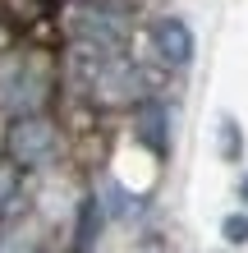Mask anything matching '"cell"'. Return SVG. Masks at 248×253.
Returning a JSON list of instances; mask_svg holds the SVG:
<instances>
[{
    "mask_svg": "<svg viewBox=\"0 0 248 253\" xmlns=\"http://www.w3.org/2000/svg\"><path fill=\"white\" fill-rule=\"evenodd\" d=\"M51 97V60L41 51H5L0 55V111L28 115Z\"/></svg>",
    "mask_w": 248,
    "mask_h": 253,
    "instance_id": "cell-1",
    "label": "cell"
},
{
    "mask_svg": "<svg viewBox=\"0 0 248 253\" xmlns=\"http://www.w3.org/2000/svg\"><path fill=\"white\" fill-rule=\"evenodd\" d=\"M83 83H87V97L101 101V106H134L142 97V74H138L134 60H124L120 51H87Z\"/></svg>",
    "mask_w": 248,
    "mask_h": 253,
    "instance_id": "cell-2",
    "label": "cell"
},
{
    "mask_svg": "<svg viewBox=\"0 0 248 253\" xmlns=\"http://www.w3.org/2000/svg\"><path fill=\"white\" fill-rule=\"evenodd\" d=\"M55 152H60V129H55L51 115L28 111V115H14L9 120V129H5V157L9 161H19L23 170H33V166L55 161Z\"/></svg>",
    "mask_w": 248,
    "mask_h": 253,
    "instance_id": "cell-3",
    "label": "cell"
},
{
    "mask_svg": "<svg viewBox=\"0 0 248 253\" xmlns=\"http://www.w3.org/2000/svg\"><path fill=\"white\" fill-rule=\"evenodd\" d=\"M69 33H74V42L87 46V51H120L129 23H124L120 9L83 0V5H74V14H69Z\"/></svg>",
    "mask_w": 248,
    "mask_h": 253,
    "instance_id": "cell-4",
    "label": "cell"
},
{
    "mask_svg": "<svg viewBox=\"0 0 248 253\" xmlns=\"http://www.w3.org/2000/svg\"><path fill=\"white\" fill-rule=\"evenodd\" d=\"M152 46L170 69H184L193 60V33H188L184 19H156L152 23Z\"/></svg>",
    "mask_w": 248,
    "mask_h": 253,
    "instance_id": "cell-5",
    "label": "cell"
},
{
    "mask_svg": "<svg viewBox=\"0 0 248 253\" xmlns=\"http://www.w3.org/2000/svg\"><path fill=\"white\" fill-rule=\"evenodd\" d=\"M134 129H138V138L147 143L156 157H166V152H170V133H166V111L156 106V101H142V106L134 111Z\"/></svg>",
    "mask_w": 248,
    "mask_h": 253,
    "instance_id": "cell-6",
    "label": "cell"
},
{
    "mask_svg": "<svg viewBox=\"0 0 248 253\" xmlns=\"http://www.w3.org/2000/svg\"><path fill=\"white\" fill-rule=\"evenodd\" d=\"M19 203H23V166L19 161H0V221L19 212Z\"/></svg>",
    "mask_w": 248,
    "mask_h": 253,
    "instance_id": "cell-7",
    "label": "cell"
},
{
    "mask_svg": "<svg viewBox=\"0 0 248 253\" xmlns=\"http://www.w3.org/2000/svg\"><path fill=\"white\" fill-rule=\"evenodd\" d=\"M221 157L225 161H239L244 157V129L235 125V115H225V120H221Z\"/></svg>",
    "mask_w": 248,
    "mask_h": 253,
    "instance_id": "cell-8",
    "label": "cell"
},
{
    "mask_svg": "<svg viewBox=\"0 0 248 253\" xmlns=\"http://www.w3.org/2000/svg\"><path fill=\"white\" fill-rule=\"evenodd\" d=\"M221 235H225L230 244H248V216H244V212L225 216V221H221Z\"/></svg>",
    "mask_w": 248,
    "mask_h": 253,
    "instance_id": "cell-9",
    "label": "cell"
},
{
    "mask_svg": "<svg viewBox=\"0 0 248 253\" xmlns=\"http://www.w3.org/2000/svg\"><path fill=\"white\" fill-rule=\"evenodd\" d=\"M0 253H33V244H28L23 235L9 230V235H0Z\"/></svg>",
    "mask_w": 248,
    "mask_h": 253,
    "instance_id": "cell-10",
    "label": "cell"
},
{
    "mask_svg": "<svg viewBox=\"0 0 248 253\" xmlns=\"http://www.w3.org/2000/svg\"><path fill=\"white\" fill-rule=\"evenodd\" d=\"M239 198L248 203V175H244V180H239Z\"/></svg>",
    "mask_w": 248,
    "mask_h": 253,
    "instance_id": "cell-11",
    "label": "cell"
},
{
    "mask_svg": "<svg viewBox=\"0 0 248 253\" xmlns=\"http://www.w3.org/2000/svg\"><path fill=\"white\" fill-rule=\"evenodd\" d=\"M41 253H65V249H41Z\"/></svg>",
    "mask_w": 248,
    "mask_h": 253,
    "instance_id": "cell-12",
    "label": "cell"
}]
</instances>
